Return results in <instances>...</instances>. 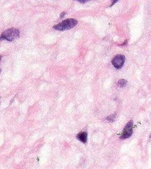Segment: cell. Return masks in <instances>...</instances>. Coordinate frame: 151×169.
Returning a JSON list of instances; mask_svg holds the SVG:
<instances>
[{"label": "cell", "instance_id": "cell-1", "mask_svg": "<svg viewBox=\"0 0 151 169\" xmlns=\"http://www.w3.org/2000/svg\"><path fill=\"white\" fill-rule=\"evenodd\" d=\"M77 23V21L74 19H68L63 20L62 22L59 23L56 25L54 26V28L58 31H64L68 30L74 27Z\"/></svg>", "mask_w": 151, "mask_h": 169}, {"label": "cell", "instance_id": "cell-2", "mask_svg": "<svg viewBox=\"0 0 151 169\" xmlns=\"http://www.w3.org/2000/svg\"><path fill=\"white\" fill-rule=\"evenodd\" d=\"M19 36V31L17 28H11L4 31L2 36V39H6L8 41H13L15 39L18 38Z\"/></svg>", "mask_w": 151, "mask_h": 169}, {"label": "cell", "instance_id": "cell-3", "mask_svg": "<svg viewBox=\"0 0 151 169\" xmlns=\"http://www.w3.org/2000/svg\"><path fill=\"white\" fill-rule=\"evenodd\" d=\"M133 122L132 120L129 121L126 125L125 126V128L123 131L120 138L121 139H125L130 138L133 134Z\"/></svg>", "mask_w": 151, "mask_h": 169}, {"label": "cell", "instance_id": "cell-4", "mask_svg": "<svg viewBox=\"0 0 151 169\" xmlns=\"http://www.w3.org/2000/svg\"><path fill=\"white\" fill-rule=\"evenodd\" d=\"M125 57L123 55H117L113 57V59L112 60V64L113 65V66L115 67L117 69H121L125 63Z\"/></svg>", "mask_w": 151, "mask_h": 169}, {"label": "cell", "instance_id": "cell-5", "mask_svg": "<svg viewBox=\"0 0 151 169\" xmlns=\"http://www.w3.org/2000/svg\"><path fill=\"white\" fill-rule=\"evenodd\" d=\"M77 139L80 140L84 143H85L87 142V139H88V134L85 131H81V132L79 133L76 136Z\"/></svg>", "mask_w": 151, "mask_h": 169}, {"label": "cell", "instance_id": "cell-6", "mask_svg": "<svg viewBox=\"0 0 151 169\" xmlns=\"http://www.w3.org/2000/svg\"><path fill=\"white\" fill-rule=\"evenodd\" d=\"M126 83H127V81L125 79H120L117 83L118 85L121 86V87H123V86H125L126 85Z\"/></svg>", "mask_w": 151, "mask_h": 169}, {"label": "cell", "instance_id": "cell-7", "mask_svg": "<svg viewBox=\"0 0 151 169\" xmlns=\"http://www.w3.org/2000/svg\"><path fill=\"white\" fill-rule=\"evenodd\" d=\"M115 117H116V114H111V115H110V116H109L107 118H106V119L110 121V122H113Z\"/></svg>", "mask_w": 151, "mask_h": 169}, {"label": "cell", "instance_id": "cell-8", "mask_svg": "<svg viewBox=\"0 0 151 169\" xmlns=\"http://www.w3.org/2000/svg\"><path fill=\"white\" fill-rule=\"evenodd\" d=\"M65 13H65V12H63L62 13H61V14H60V18L63 17H64V15H65Z\"/></svg>", "mask_w": 151, "mask_h": 169}, {"label": "cell", "instance_id": "cell-9", "mask_svg": "<svg viewBox=\"0 0 151 169\" xmlns=\"http://www.w3.org/2000/svg\"><path fill=\"white\" fill-rule=\"evenodd\" d=\"M117 2V1H115V2H113L112 3V4H111V6H112L113 5V4H114V3H116Z\"/></svg>", "mask_w": 151, "mask_h": 169}, {"label": "cell", "instance_id": "cell-10", "mask_svg": "<svg viewBox=\"0 0 151 169\" xmlns=\"http://www.w3.org/2000/svg\"><path fill=\"white\" fill-rule=\"evenodd\" d=\"M79 2H81V3H85L87 1H79Z\"/></svg>", "mask_w": 151, "mask_h": 169}, {"label": "cell", "instance_id": "cell-11", "mask_svg": "<svg viewBox=\"0 0 151 169\" xmlns=\"http://www.w3.org/2000/svg\"><path fill=\"white\" fill-rule=\"evenodd\" d=\"M150 138H151V135H150Z\"/></svg>", "mask_w": 151, "mask_h": 169}]
</instances>
